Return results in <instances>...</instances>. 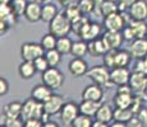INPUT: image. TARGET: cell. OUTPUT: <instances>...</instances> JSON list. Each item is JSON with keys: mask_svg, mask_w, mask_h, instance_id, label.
<instances>
[{"mask_svg": "<svg viewBox=\"0 0 147 127\" xmlns=\"http://www.w3.org/2000/svg\"><path fill=\"white\" fill-rule=\"evenodd\" d=\"M110 71L111 70L109 67H106L105 65L101 66V65H96V66L88 69L86 76L92 80L94 84L102 86V88H111L114 84L111 83V76H110Z\"/></svg>", "mask_w": 147, "mask_h": 127, "instance_id": "1", "label": "cell"}, {"mask_svg": "<svg viewBox=\"0 0 147 127\" xmlns=\"http://www.w3.org/2000/svg\"><path fill=\"white\" fill-rule=\"evenodd\" d=\"M72 31V21L64 14V12L59 13L55 18L49 23V32L55 37H65Z\"/></svg>", "mask_w": 147, "mask_h": 127, "instance_id": "2", "label": "cell"}, {"mask_svg": "<svg viewBox=\"0 0 147 127\" xmlns=\"http://www.w3.org/2000/svg\"><path fill=\"white\" fill-rule=\"evenodd\" d=\"M45 113L44 109V103L41 102H37L33 98H30L23 103V107H22V116L24 121L27 120H32V118H36V120H41L42 114Z\"/></svg>", "mask_w": 147, "mask_h": 127, "instance_id": "3", "label": "cell"}, {"mask_svg": "<svg viewBox=\"0 0 147 127\" xmlns=\"http://www.w3.org/2000/svg\"><path fill=\"white\" fill-rule=\"evenodd\" d=\"M42 83L53 90H58L64 83V75L58 67H49L42 72Z\"/></svg>", "mask_w": 147, "mask_h": 127, "instance_id": "4", "label": "cell"}, {"mask_svg": "<svg viewBox=\"0 0 147 127\" xmlns=\"http://www.w3.org/2000/svg\"><path fill=\"white\" fill-rule=\"evenodd\" d=\"M45 49L42 47L41 43H36V42H26L22 45L21 47V56L23 60L26 61H35L38 57L45 55Z\"/></svg>", "mask_w": 147, "mask_h": 127, "instance_id": "5", "label": "cell"}, {"mask_svg": "<svg viewBox=\"0 0 147 127\" xmlns=\"http://www.w3.org/2000/svg\"><path fill=\"white\" fill-rule=\"evenodd\" d=\"M80 114V104H76L74 102H65L60 111V120L64 126H72V123Z\"/></svg>", "mask_w": 147, "mask_h": 127, "instance_id": "6", "label": "cell"}, {"mask_svg": "<svg viewBox=\"0 0 147 127\" xmlns=\"http://www.w3.org/2000/svg\"><path fill=\"white\" fill-rule=\"evenodd\" d=\"M125 25H127V22L120 12L110 14V15H107V17H104V27H105L106 31L121 32Z\"/></svg>", "mask_w": 147, "mask_h": 127, "instance_id": "7", "label": "cell"}, {"mask_svg": "<svg viewBox=\"0 0 147 127\" xmlns=\"http://www.w3.org/2000/svg\"><path fill=\"white\" fill-rule=\"evenodd\" d=\"M101 39L104 41L107 50H119L124 41L123 33L117 32V31H106L105 33H102Z\"/></svg>", "mask_w": 147, "mask_h": 127, "instance_id": "8", "label": "cell"}, {"mask_svg": "<svg viewBox=\"0 0 147 127\" xmlns=\"http://www.w3.org/2000/svg\"><path fill=\"white\" fill-rule=\"evenodd\" d=\"M101 25L98 23H94V22H87L84 24V27L82 28L80 36L81 39L86 42H90V41H94L96 38H100L101 36Z\"/></svg>", "mask_w": 147, "mask_h": 127, "instance_id": "9", "label": "cell"}, {"mask_svg": "<svg viewBox=\"0 0 147 127\" xmlns=\"http://www.w3.org/2000/svg\"><path fill=\"white\" fill-rule=\"evenodd\" d=\"M129 85L133 89L136 95L143 94L147 89V75L133 71L131 74V79H129Z\"/></svg>", "mask_w": 147, "mask_h": 127, "instance_id": "10", "label": "cell"}, {"mask_svg": "<svg viewBox=\"0 0 147 127\" xmlns=\"http://www.w3.org/2000/svg\"><path fill=\"white\" fill-rule=\"evenodd\" d=\"M64 104H65V102H64V98L61 97V95L53 94L51 97L44 103V109L47 114L54 116V114L60 113Z\"/></svg>", "mask_w": 147, "mask_h": 127, "instance_id": "11", "label": "cell"}, {"mask_svg": "<svg viewBox=\"0 0 147 127\" xmlns=\"http://www.w3.org/2000/svg\"><path fill=\"white\" fill-rule=\"evenodd\" d=\"M131 74L127 67H115L110 71V76H111V83L115 86H121L129 84V79H131Z\"/></svg>", "mask_w": 147, "mask_h": 127, "instance_id": "12", "label": "cell"}, {"mask_svg": "<svg viewBox=\"0 0 147 127\" xmlns=\"http://www.w3.org/2000/svg\"><path fill=\"white\" fill-rule=\"evenodd\" d=\"M128 13L133 21H146L147 19V0H137L128 9Z\"/></svg>", "mask_w": 147, "mask_h": 127, "instance_id": "13", "label": "cell"}, {"mask_svg": "<svg viewBox=\"0 0 147 127\" xmlns=\"http://www.w3.org/2000/svg\"><path fill=\"white\" fill-rule=\"evenodd\" d=\"M129 52L132 55V59L138 60V59H145L147 55V39L146 38H136L132 41Z\"/></svg>", "mask_w": 147, "mask_h": 127, "instance_id": "14", "label": "cell"}, {"mask_svg": "<svg viewBox=\"0 0 147 127\" xmlns=\"http://www.w3.org/2000/svg\"><path fill=\"white\" fill-rule=\"evenodd\" d=\"M104 98V89L102 86L97 84H91L86 86L82 92V99L83 100H95V102H102Z\"/></svg>", "mask_w": 147, "mask_h": 127, "instance_id": "15", "label": "cell"}, {"mask_svg": "<svg viewBox=\"0 0 147 127\" xmlns=\"http://www.w3.org/2000/svg\"><path fill=\"white\" fill-rule=\"evenodd\" d=\"M68 69H69V72L74 76V78L84 76L87 74V71H88L87 63L82 57H74L73 60H70L69 65H68Z\"/></svg>", "mask_w": 147, "mask_h": 127, "instance_id": "16", "label": "cell"}, {"mask_svg": "<svg viewBox=\"0 0 147 127\" xmlns=\"http://www.w3.org/2000/svg\"><path fill=\"white\" fill-rule=\"evenodd\" d=\"M41 14H42V5L41 3L37 1H30L27 5L26 13H24V18L31 23H37L41 21Z\"/></svg>", "mask_w": 147, "mask_h": 127, "instance_id": "17", "label": "cell"}, {"mask_svg": "<svg viewBox=\"0 0 147 127\" xmlns=\"http://www.w3.org/2000/svg\"><path fill=\"white\" fill-rule=\"evenodd\" d=\"M54 90L51 88H49L47 85L42 84H37L36 86H33V89L31 90V98L36 99L37 102H41V103H45L50 97L54 94Z\"/></svg>", "mask_w": 147, "mask_h": 127, "instance_id": "18", "label": "cell"}, {"mask_svg": "<svg viewBox=\"0 0 147 127\" xmlns=\"http://www.w3.org/2000/svg\"><path fill=\"white\" fill-rule=\"evenodd\" d=\"M17 15L14 13L10 4H0V21L5 22L9 27H14L17 24Z\"/></svg>", "mask_w": 147, "mask_h": 127, "instance_id": "19", "label": "cell"}, {"mask_svg": "<svg viewBox=\"0 0 147 127\" xmlns=\"http://www.w3.org/2000/svg\"><path fill=\"white\" fill-rule=\"evenodd\" d=\"M106 46L104 43V41L101 38H96L94 41L88 42V53L92 57H101V56H105V53L107 52Z\"/></svg>", "mask_w": 147, "mask_h": 127, "instance_id": "20", "label": "cell"}, {"mask_svg": "<svg viewBox=\"0 0 147 127\" xmlns=\"http://www.w3.org/2000/svg\"><path fill=\"white\" fill-rule=\"evenodd\" d=\"M101 104H102V102L83 100V99H82L81 104H80V111H81V113H82V114L90 116V117H95Z\"/></svg>", "mask_w": 147, "mask_h": 127, "instance_id": "21", "label": "cell"}, {"mask_svg": "<svg viewBox=\"0 0 147 127\" xmlns=\"http://www.w3.org/2000/svg\"><path fill=\"white\" fill-rule=\"evenodd\" d=\"M22 107H23V103H21V102H18V100L10 102V103L4 106V108H3V114H5V117H9V118L21 117Z\"/></svg>", "mask_w": 147, "mask_h": 127, "instance_id": "22", "label": "cell"}, {"mask_svg": "<svg viewBox=\"0 0 147 127\" xmlns=\"http://www.w3.org/2000/svg\"><path fill=\"white\" fill-rule=\"evenodd\" d=\"M134 94H127V93H115L114 104L117 108H131L134 102Z\"/></svg>", "mask_w": 147, "mask_h": 127, "instance_id": "23", "label": "cell"}, {"mask_svg": "<svg viewBox=\"0 0 147 127\" xmlns=\"http://www.w3.org/2000/svg\"><path fill=\"white\" fill-rule=\"evenodd\" d=\"M95 118L97 121H102V122H111L114 120V109L111 108L110 104H106V103H102L98 108L97 113H96Z\"/></svg>", "mask_w": 147, "mask_h": 127, "instance_id": "24", "label": "cell"}, {"mask_svg": "<svg viewBox=\"0 0 147 127\" xmlns=\"http://www.w3.org/2000/svg\"><path fill=\"white\" fill-rule=\"evenodd\" d=\"M36 71H37V69H36L33 61L23 60V63L19 65V67H18L19 76H21L22 79H31L33 75L36 74Z\"/></svg>", "mask_w": 147, "mask_h": 127, "instance_id": "25", "label": "cell"}, {"mask_svg": "<svg viewBox=\"0 0 147 127\" xmlns=\"http://www.w3.org/2000/svg\"><path fill=\"white\" fill-rule=\"evenodd\" d=\"M131 59H132V55L129 51L117 50L115 59H114V69L115 67H127L129 63H131Z\"/></svg>", "mask_w": 147, "mask_h": 127, "instance_id": "26", "label": "cell"}, {"mask_svg": "<svg viewBox=\"0 0 147 127\" xmlns=\"http://www.w3.org/2000/svg\"><path fill=\"white\" fill-rule=\"evenodd\" d=\"M58 8L54 5L53 3H46L42 5V14H41V21L45 23H50L56 15H58Z\"/></svg>", "mask_w": 147, "mask_h": 127, "instance_id": "27", "label": "cell"}, {"mask_svg": "<svg viewBox=\"0 0 147 127\" xmlns=\"http://www.w3.org/2000/svg\"><path fill=\"white\" fill-rule=\"evenodd\" d=\"M128 25L131 27V29H132V32H133L136 38H146L147 24L145 21H133V19H132Z\"/></svg>", "mask_w": 147, "mask_h": 127, "instance_id": "28", "label": "cell"}, {"mask_svg": "<svg viewBox=\"0 0 147 127\" xmlns=\"http://www.w3.org/2000/svg\"><path fill=\"white\" fill-rule=\"evenodd\" d=\"M97 9L102 17H107V15H110V14L120 12L119 4L115 1H109V0H104L102 4L97 7Z\"/></svg>", "mask_w": 147, "mask_h": 127, "instance_id": "29", "label": "cell"}, {"mask_svg": "<svg viewBox=\"0 0 147 127\" xmlns=\"http://www.w3.org/2000/svg\"><path fill=\"white\" fill-rule=\"evenodd\" d=\"M88 53V42L83 41H77V42H73V47H72V52L70 55H73L74 57H82L83 59L84 56Z\"/></svg>", "mask_w": 147, "mask_h": 127, "instance_id": "30", "label": "cell"}, {"mask_svg": "<svg viewBox=\"0 0 147 127\" xmlns=\"http://www.w3.org/2000/svg\"><path fill=\"white\" fill-rule=\"evenodd\" d=\"M134 116V112L131 108H117L114 109V120L118 122L127 123Z\"/></svg>", "mask_w": 147, "mask_h": 127, "instance_id": "31", "label": "cell"}, {"mask_svg": "<svg viewBox=\"0 0 147 127\" xmlns=\"http://www.w3.org/2000/svg\"><path fill=\"white\" fill-rule=\"evenodd\" d=\"M73 42L68 36L65 37H59L58 42H56V50L61 53V55H69L72 52Z\"/></svg>", "mask_w": 147, "mask_h": 127, "instance_id": "32", "label": "cell"}, {"mask_svg": "<svg viewBox=\"0 0 147 127\" xmlns=\"http://www.w3.org/2000/svg\"><path fill=\"white\" fill-rule=\"evenodd\" d=\"M64 14L68 17V18L72 21V23L74 21H77V19H80L83 14H82V12L80 10V8H78L77 4H72L70 3L69 5H67V7H64Z\"/></svg>", "mask_w": 147, "mask_h": 127, "instance_id": "33", "label": "cell"}, {"mask_svg": "<svg viewBox=\"0 0 147 127\" xmlns=\"http://www.w3.org/2000/svg\"><path fill=\"white\" fill-rule=\"evenodd\" d=\"M61 53L59 52L56 49H54V50H50V51H46L45 52V57H46V60H47V63H49L50 65V67H56L59 64H60V61H61Z\"/></svg>", "mask_w": 147, "mask_h": 127, "instance_id": "34", "label": "cell"}, {"mask_svg": "<svg viewBox=\"0 0 147 127\" xmlns=\"http://www.w3.org/2000/svg\"><path fill=\"white\" fill-rule=\"evenodd\" d=\"M56 42H58V37H55V36L49 32L47 35L42 36L40 43L42 45V47L45 49V51H50V50L56 49Z\"/></svg>", "mask_w": 147, "mask_h": 127, "instance_id": "35", "label": "cell"}, {"mask_svg": "<svg viewBox=\"0 0 147 127\" xmlns=\"http://www.w3.org/2000/svg\"><path fill=\"white\" fill-rule=\"evenodd\" d=\"M77 5H78V8H80V10L82 12L83 15L91 14L96 8H97V5H96V3L94 0H78Z\"/></svg>", "mask_w": 147, "mask_h": 127, "instance_id": "36", "label": "cell"}, {"mask_svg": "<svg viewBox=\"0 0 147 127\" xmlns=\"http://www.w3.org/2000/svg\"><path fill=\"white\" fill-rule=\"evenodd\" d=\"M22 117L9 118L5 117V114H1V125H5L7 127H24V122Z\"/></svg>", "mask_w": 147, "mask_h": 127, "instance_id": "37", "label": "cell"}, {"mask_svg": "<svg viewBox=\"0 0 147 127\" xmlns=\"http://www.w3.org/2000/svg\"><path fill=\"white\" fill-rule=\"evenodd\" d=\"M10 5H12L14 13L18 17H21V15H24V13H26L28 1L27 0H12Z\"/></svg>", "mask_w": 147, "mask_h": 127, "instance_id": "38", "label": "cell"}, {"mask_svg": "<svg viewBox=\"0 0 147 127\" xmlns=\"http://www.w3.org/2000/svg\"><path fill=\"white\" fill-rule=\"evenodd\" d=\"M92 120L90 116L86 114H80L77 118L74 120V122L72 123V127H92Z\"/></svg>", "mask_w": 147, "mask_h": 127, "instance_id": "39", "label": "cell"}, {"mask_svg": "<svg viewBox=\"0 0 147 127\" xmlns=\"http://www.w3.org/2000/svg\"><path fill=\"white\" fill-rule=\"evenodd\" d=\"M87 22H90V21H88V18H87L86 15H82L80 19H77V21H74V22L72 23V31L78 36V35L81 33L82 28L84 27V24H86Z\"/></svg>", "mask_w": 147, "mask_h": 127, "instance_id": "40", "label": "cell"}, {"mask_svg": "<svg viewBox=\"0 0 147 127\" xmlns=\"http://www.w3.org/2000/svg\"><path fill=\"white\" fill-rule=\"evenodd\" d=\"M115 52L117 50H109L104 56V65L109 67L110 70L114 69V59H115Z\"/></svg>", "mask_w": 147, "mask_h": 127, "instance_id": "41", "label": "cell"}, {"mask_svg": "<svg viewBox=\"0 0 147 127\" xmlns=\"http://www.w3.org/2000/svg\"><path fill=\"white\" fill-rule=\"evenodd\" d=\"M33 63H35V66H36V69H37V71H40L41 74H42L44 71H46V70L50 67V65H49V63H47V60H46V57H45V55L41 56V57H38L37 60H35Z\"/></svg>", "mask_w": 147, "mask_h": 127, "instance_id": "42", "label": "cell"}, {"mask_svg": "<svg viewBox=\"0 0 147 127\" xmlns=\"http://www.w3.org/2000/svg\"><path fill=\"white\" fill-rule=\"evenodd\" d=\"M133 71L147 75V61L145 59H138V60H136L134 66H133Z\"/></svg>", "mask_w": 147, "mask_h": 127, "instance_id": "43", "label": "cell"}, {"mask_svg": "<svg viewBox=\"0 0 147 127\" xmlns=\"http://www.w3.org/2000/svg\"><path fill=\"white\" fill-rule=\"evenodd\" d=\"M8 92H9V84H8L7 79L1 76L0 78V95L4 97V95L8 94Z\"/></svg>", "mask_w": 147, "mask_h": 127, "instance_id": "44", "label": "cell"}, {"mask_svg": "<svg viewBox=\"0 0 147 127\" xmlns=\"http://www.w3.org/2000/svg\"><path fill=\"white\" fill-rule=\"evenodd\" d=\"M121 33H123V37L125 41H134L136 37H134V35H133V32H132V29H131V27L129 25H125L124 27V29L121 31Z\"/></svg>", "mask_w": 147, "mask_h": 127, "instance_id": "45", "label": "cell"}, {"mask_svg": "<svg viewBox=\"0 0 147 127\" xmlns=\"http://www.w3.org/2000/svg\"><path fill=\"white\" fill-rule=\"evenodd\" d=\"M127 126L128 127H143V122L140 120V117H138L137 114H134L133 117L127 122Z\"/></svg>", "mask_w": 147, "mask_h": 127, "instance_id": "46", "label": "cell"}, {"mask_svg": "<svg viewBox=\"0 0 147 127\" xmlns=\"http://www.w3.org/2000/svg\"><path fill=\"white\" fill-rule=\"evenodd\" d=\"M136 1H137V0H119V1H118V4H119L120 12H124V10L129 9V8H131Z\"/></svg>", "mask_w": 147, "mask_h": 127, "instance_id": "47", "label": "cell"}, {"mask_svg": "<svg viewBox=\"0 0 147 127\" xmlns=\"http://www.w3.org/2000/svg\"><path fill=\"white\" fill-rule=\"evenodd\" d=\"M24 127H44V122L41 120L32 118V120L24 121Z\"/></svg>", "mask_w": 147, "mask_h": 127, "instance_id": "48", "label": "cell"}, {"mask_svg": "<svg viewBox=\"0 0 147 127\" xmlns=\"http://www.w3.org/2000/svg\"><path fill=\"white\" fill-rule=\"evenodd\" d=\"M137 116L140 117V120L142 121V122H146L147 121V109L146 108H142L140 112L137 113Z\"/></svg>", "mask_w": 147, "mask_h": 127, "instance_id": "49", "label": "cell"}, {"mask_svg": "<svg viewBox=\"0 0 147 127\" xmlns=\"http://www.w3.org/2000/svg\"><path fill=\"white\" fill-rule=\"evenodd\" d=\"M92 127H110L109 123L106 122H102V121H97L96 120L94 123H92Z\"/></svg>", "mask_w": 147, "mask_h": 127, "instance_id": "50", "label": "cell"}, {"mask_svg": "<svg viewBox=\"0 0 147 127\" xmlns=\"http://www.w3.org/2000/svg\"><path fill=\"white\" fill-rule=\"evenodd\" d=\"M110 127H128L127 126V123H123V122H118V121H115L113 125H110Z\"/></svg>", "mask_w": 147, "mask_h": 127, "instance_id": "51", "label": "cell"}, {"mask_svg": "<svg viewBox=\"0 0 147 127\" xmlns=\"http://www.w3.org/2000/svg\"><path fill=\"white\" fill-rule=\"evenodd\" d=\"M44 127H59V125L56 122H54V121H49V122L44 123Z\"/></svg>", "mask_w": 147, "mask_h": 127, "instance_id": "52", "label": "cell"}, {"mask_svg": "<svg viewBox=\"0 0 147 127\" xmlns=\"http://www.w3.org/2000/svg\"><path fill=\"white\" fill-rule=\"evenodd\" d=\"M58 3L60 5H63V7H67V5H69L72 3V0H58Z\"/></svg>", "mask_w": 147, "mask_h": 127, "instance_id": "53", "label": "cell"}, {"mask_svg": "<svg viewBox=\"0 0 147 127\" xmlns=\"http://www.w3.org/2000/svg\"><path fill=\"white\" fill-rule=\"evenodd\" d=\"M12 0H0V4H10Z\"/></svg>", "mask_w": 147, "mask_h": 127, "instance_id": "54", "label": "cell"}, {"mask_svg": "<svg viewBox=\"0 0 147 127\" xmlns=\"http://www.w3.org/2000/svg\"><path fill=\"white\" fill-rule=\"evenodd\" d=\"M94 1L96 3V5H97V7H98V5H101V4H102V1H104V0H94Z\"/></svg>", "mask_w": 147, "mask_h": 127, "instance_id": "55", "label": "cell"}, {"mask_svg": "<svg viewBox=\"0 0 147 127\" xmlns=\"http://www.w3.org/2000/svg\"><path fill=\"white\" fill-rule=\"evenodd\" d=\"M32 1H37V3H45V1H49V0H32Z\"/></svg>", "mask_w": 147, "mask_h": 127, "instance_id": "56", "label": "cell"}, {"mask_svg": "<svg viewBox=\"0 0 147 127\" xmlns=\"http://www.w3.org/2000/svg\"><path fill=\"white\" fill-rule=\"evenodd\" d=\"M143 127H147V121L146 122H143Z\"/></svg>", "mask_w": 147, "mask_h": 127, "instance_id": "57", "label": "cell"}, {"mask_svg": "<svg viewBox=\"0 0 147 127\" xmlns=\"http://www.w3.org/2000/svg\"><path fill=\"white\" fill-rule=\"evenodd\" d=\"M109 1H115V3H118L119 0H109Z\"/></svg>", "mask_w": 147, "mask_h": 127, "instance_id": "58", "label": "cell"}, {"mask_svg": "<svg viewBox=\"0 0 147 127\" xmlns=\"http://www.w3.org/2000/svg\"><path fill=\"white\" fill-rule=\"evenodd\" d=\"M1 127H7V126H5V125H1Z\"/></svg>", "mask_w": 147, "mask_h": 127, "instance_id": "59", "label": "cell"}, {"mask_svg": "<svg viewBox=\"0 0 147 127\" xmlns=\"http://www.w3.org/2000/svg\"><path fill=\"white\" fill-rule=\"evenodd\" d=\"M145 60H146V61H147V55H146V57H145Z\"/></svg>", "mask_w": 147, "mask_h": 127, "instance_id": "60", "label": "cell"}, {"mask_svg": "<svg viewBox=\"0 0 147 127\" xmlns=\"http://www.w3.org/2000/svg\"><path fill=\"white\" fill-rule=\"evenodd\" d=\"M146 39H147V33H146Z\"/></svg>", "mask_w": 147, "mask_h": 127, "instance_id": "61", "label": "cell"}]
</instances>
